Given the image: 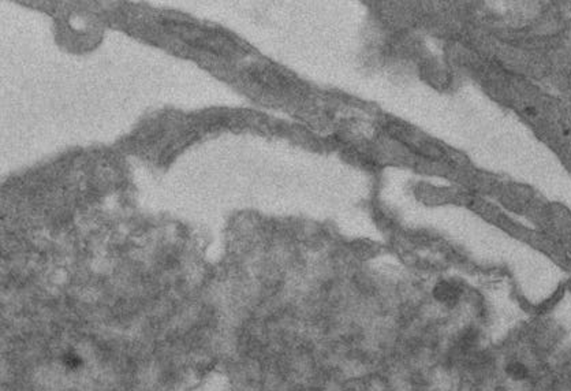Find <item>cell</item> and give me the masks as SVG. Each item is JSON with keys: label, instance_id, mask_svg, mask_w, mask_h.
I'll list each match as a JSON object with an SVG mask.
<instances>
[{"label": "cell", "instance_id": "2", "mask_svg": "<svg viewBox=\"0 0 571 391\" xmlns=\"http://www.w3.org/2000/svg\"><path fill=\"white\" fill-rule=\"evenodd\" d=\"M507 372H508V375L512 379H517V380L524 379L526 376V373H527L525 367L522 364H519V363H512V364L508 365L507 367Z\"/></svg>", "mask_w": 571, "mask_h": 391}, {"label": "cell", "instance_id": "1", "mask_svg": "<svg viewBox=\"0 0 571 391\" xmlns=\"http://www.w3.org/2000/svg\"><path fill=\"white\" fill-rule=\"evenodd\" d=\"M434 296L443 302H454L457 299V290L450 283H441L434 290Z\"/></svg>", "mask_w": 571, "mask_h": 391}]
</instances>
